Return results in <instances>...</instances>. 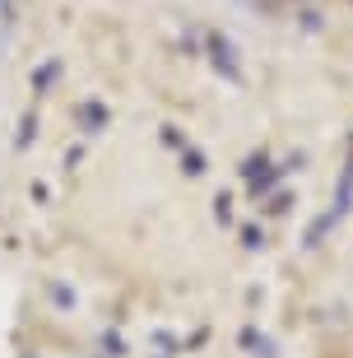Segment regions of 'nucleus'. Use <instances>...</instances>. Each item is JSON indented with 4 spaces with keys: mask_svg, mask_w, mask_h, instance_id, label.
<instances>
[{
    "mask_svg": "<svg viewBox=\"0 0 353 358\" xmlns=\"http://www.w3.org/2000/svg\"><path fill=\"white\" fill-rule=\"evenodd\" d=\"M349 210H353V154H349V163L340 168V182H335V205H330V210L321 214L312 228H307V247H321L330 228H340L344 219H349Z\"/></svg>",
    "mask_w": 353,
    "mask_h": 358,
    "instance_id": "1",
    "label": "nucleus"
},
{
    "mask_svg": "<svg viewBox=\"0 0 353 358\" xmlns=\"http://www.w3.org/2000/svg\"><path fill=\"white\" fill-rule=\"evenodd\" d=\"M205 52H210V66L219 70L228 84H242L247 75H242V61H237V47H233V38L228 33H210L205 38Z\"/></svg>",
    "mask_w": 353,
    "mask_h": 358,
    "instance_id": "2",
    "label": "nucleus"
},
{
    "mask_svg": "<svg viewBox=\"0 0 353 358\" xmlns=\"http://www.w3.org/2000/svg\"><path fill=\"white\" fill-rule=\"evenodd\" d=\"M75 121H79L89 135H98V131L107 126V107H103V103H79V107H75Z\"/></svg>",
    "mask_w": 353,
    "mask_h": 358,
    "instance_id": "3",
    "label": "nucleus"
},
{
    "mask_svg": "<svg viewBox=\"0 0 353 358\" xmlns=\"http://www.w3.org/2000/svg\"><path fill=\"white\" fill-rule=\"evenodd\" d=\"M14 38V0H0V52L10 47Z\"/></svg>",
    "mask_w": 353,
    "mask_h": 358,
    "instance_id": "4",
    "label": "nucleus"
},
{
    "mask_svg": "<svg viewBox=\"0 0 353 358\" xmlns=\"http://www.w3.org/2000/svg\"><path fill=\"white\" fill-rule=\"evenodd\" d=\"M242 345L247 349H256V358H275V345H270V340H265V335H256L247 326V331H242Z\"/></svg>",
    "mask_w": 353,
    "mask_h": 358,
    "instance_id": "5",
    "label": "nucleus"
},
{
    "mask_svg": "<svg viewBox=\"0 0 353 358\" xmlns=\"http://www.w3.org/2000/svg\"><path fill=\"white\" fill-rule=\"evenodd\" d=\"M182 173L186 177H200V173H205V154H200V149H191V145L182 149Z\"/></svg>",
    "mask_w": 353,
    "mask_h": 358,
    "instance_id": "6",
    "label": "nucleus"
},
{
    "mask_svg": "<svg viewBox=\"0 0 353 358\" xmlns=\"http://www.w3.org/2000/svg\"><path fill=\"white\" fill-rule=\"evenodd\" d=\"M56 70H61V66H47V70H42V75H38V70H33V89L42 93V89H47V84L56 80Z\"/></svg>",
    "mask_w": 353,
    "mask_h": 358,
    "instance_id": "7",
    "label": "nucleus"
},
{
    "mask_svg": "<svg viewBox=\"0 0 353 358\" xmlns=\"http://www.w3.org/2000/svg\"><path fill=\"white\" fill-rule=\"evenodd\" d=\"M242 242L256 252V247H265V233H261V228H242Z\"/></svg>",
    "mask_w": 353,
    "mask_h": 358,
    "instance_id": "8",
    "label": "nucleus"
},
{
    "mask_svg": "<svg viewBox=\"0 0 353 358\" xmlns=\"http://www.w3.org/2000/svg\"><path fill=\"white\" fill-rule=\"evenodd\" d=\"M288 205H293V200H288V191H279V196H270V205H265V210H270V214H284Z\"/></svg>",
    "mask_w": 353,
    "mask_h": 358,
    "instance_id": "9",
    "label": "nucleus"
},
{
    "mask_svg": "<svg viewBox=\"0 0 353 358\" xmlns=\"http://www.w3.org/2000/svg\"><path fill=\"white\" fill-rule=\"evenodd\" d=\"M228 205H233L228 196H219V200H214V214H219V224H228V219H233V210H228Z\"/></svg>",
    "mask_w": 353,
    "mask_h": 358,
    "instance_id": "10",
    "label": "nucleus"
}]
</instances>
